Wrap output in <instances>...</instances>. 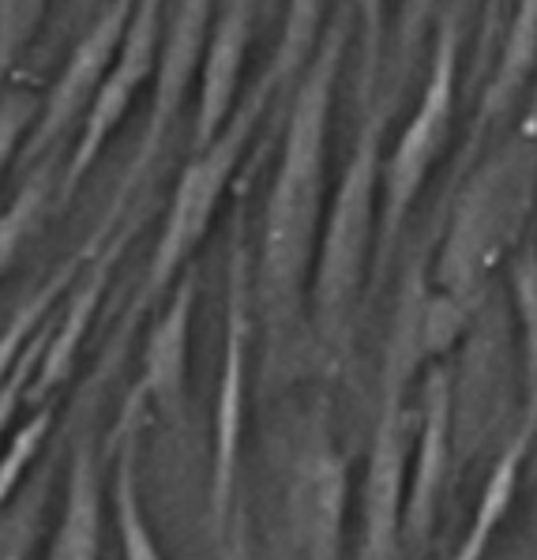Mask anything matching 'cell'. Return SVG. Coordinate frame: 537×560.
<instances>
[{"label":"cell","mask_w":537,"mask_h":560,"mask_svg":"<svg viewBox=\"0 0 537 560\" xmlns=\"http://www.w3.org/2000/svg\"><path fill=\"white\" fill-rule=\"evenodd\" d=\"M162 15H166V0H136L132 20L125 27L114 60H109L106 75H102L98 91H94L91 106L75 128L72 151L65 154L60 166V185H57V207H65L80 192L94 166H98L102 151L109 148V140L117 136V128L125 125L128 114L136 109L140 94L151 88L154 60H159V38H162Z\"/></svg>","instance_id":"cell-9"},{"label":"cell","mask_w":537,"mask_h":560,"mask_svg":"<svg viewBox=\"0 0 537 560\" xmlns=\"http://www.w3.org/2000/svg\"><path fill=\"white\" fill-rule=\"evenodd\" d=\"M143 219H147L143 207H132V211L120 219V226L114 234L106 237V245L86 260L80 279L72 282V290H68L65 301L57 305L54 327H49L46 350H42V361H38V373H34L31 392H27V402H34V407L57 399V392L68 384L75 361H80L86 335H91V327H94V316H98V308H102V298H106L109 282H114L120 256L132 245V237L140 234Z\"/></svg>","instance_id":"cell-13"},{"label":"cell","mask_w":537,"mask_h":560,"mask_svg":"<svg viewBox=\"0 0 537 560\" xmlns=\"http://www.w3.org/2000/svg\"><path fill=\"white\" fill-rule=\"evenodd\" d=\"M132 8L136 0H109L102 12L91 15V23H86L80 42H75L72 57L57 72L54 88L46 91V98H38V114H34V125L27 140H23L20 162H15L20 170H27L31 162L46 159L54 151H68V132L80 128L109 60H114L120 38H125Z\"/></svg>","instance_id":"cell-12"},{"label":"cell","mask_w":537,"mask_h":560,"mask_svg":"<svg viewBox=\"0 0 537 560\" xmlns=\"http://www.w3.org/2000/svg\"><path fill=\"white\" fill-rule=\"evenodd\" d=\"M94 4H98V0H80V12H83V15H91V8H94Z\"/></svg>","instance_id":"cell-32"},{"label":"cell","mask_w":537,"mask_h":560,"mask_svg":"<svg viewBox=\"0 0 537 560\" xmlns=\"http://www.w3.org/2000/svg\"><path fill=\"white\" fill-rule=\"evenodd\" d=\"M452 0H402V12H398V23H395V49L384 57V80L392 94H402L406 83H410L413 68L424 54V42L432 34V23L436 15Z\"/></svg>","instance_id":"cell-24"},{"label":"cell","mask_w":537,"mask_h":560,"mask_svg":"<svg viewBox=\"0 0 537 560\" xmlns=\"http://www.w3.org/2000/svg\"><path fill=\"white\" fill-rule=\"evenodd\" d=\"M264 20V0H219L214 4L211 34L203 46V65L196 80V120L192 151L203 148L237 106L245 91V65L253 34Z\"/></svg>","instance_id":"cell-15"},{"label":"cell","mask_w":537,"mask_h":560,"mask_svg":"<svg viewBox=\"0 0 537 560\" xmlns=\"http://www.w3.org/2000/svg\"><path fill=\"white\" fill-rule=\"evenodd\" d=\"M68 151H54L46 159L31 162L23 170V180L15 188L12 203L0 211V279L15 267L23 256V248L46 230V222L57 211V185H60V166H65Z\"/></svg>","instance_id":"cell-21"},{"label":"cell","mask_w":537,"mask_h":560,"mask_svg":"<svg viewBox=\"0 0 537 560\" xmlns=\"http://www.w3.org/2000/svg\"><path fill=\"white\" fill-rule=\"evenodd\" d=\"M350 46L353 8L346 0L327 20L319 46L312 49L305 72L297 75L282 106V154L264 203L259 253L253 264V308L259 327H264V358L271 376L275 369L285 373L297 350L312 339L308 282L327 192H331L327 188L331 185L327 180V151H331L335 91H339Z\"/></svg>","instance_id":"cell-1"},{"label":"cell","mask_w":537,"mask_h":560,"mask_svg":"<svg viewBox=\"0 0 537 560\" xmlns=\"http://www.w3.org/2000/svg\"><path fill=\"white\" fill-rule=\"evenodd\" d=\"M57 481V455H49L38 474H27L15 497L0 508V560H34L38 557L42 527H46L49 497Z\"/></svg>","instance_id":"cell-23"},{"label":"cell","mask_w":537,"mask_h":560,"mask_svg":"<svg viewBox=\"0 0 537 560\" xmlns=\"http://www.w3.org/2000/svg\"><path fill=\"white\" fill-rule=\"evenodd\" d=\"M327 20H331V0H282V31L271 49V60L259 72V80L275 91V106H285L297 75L305 72L312 49L319 46ZM271 106V109H275Z\"/></svg>","instance_id":"cell-22"},{"label":"cell","mask_w":537,"mask_h":560,"mask_svg":"<svg viewBox=\"0 0 537 560\" xmlns=\"http://www.w3.org/2000/svg\"><path fill=\"white\" fill-rule=\"evenodd\" d=\"M429 264L424 253L410 264L395 301L392 331L380 365V413L372 429L365 493H361V549L358 560H406L402 557V497L410 463V387L432 365L424 339L429 305Z\"/></svg>","instance_id":"cell-5"},{"label":"cell","mask_w":537,"mask_h":560,"mask_svg":"<svg viewBox=\"0 0 537 560\" xmlns=\"http://www.w3.org/2000/svg\"><path fill=\"white\" fill-rule=\"evenodd\" d=\"M497 38V60H492V72L481 83L470 132H466L463 162H458L463 170L474 159H481L485 140L515 117L518 102L530 91L537 75V0H511Z\"/></svg>","instance_id":"cell-16"},{"label":"cell","mask_w":537,"mask_h":560,"mask_svg":"<svg viewBox=\"0 0 537 560\" xmlns=\"http://www.w3.org/2000/svg\"><path fill=\"white\" fill-rule=\"evenodd\" d=\"M199 305V267L188 264L180 279L162 298L151 327L143 335L140 376L128 387V395L143 402L151 413L166 418L170 425L185 421L188 402V365H192V324Z\"/></svg>","instance_id":"cell-14"},{"label":"cell","mask_w":537,"mask_h":560,"mask_svg":"<svg viewBox=\"0 0 537 560\" xmlns=\"http://www.w3.org/2000/svg\"><path fill=\"white\" fill-rule=\"evenodd\" d=\"M290 534L301 560L346 557V512H350V463L335 444L324 413H312L290 463Z\"/></svg>","instance_id":"cell-10"},{"label":"cell","mask_w":537,"mask_h":560,"mask_svg":"<svg viewBox=\"0 0 537 560\" xmlns=\"http://www.w3.org/2000/svg\"><path fill=\"white\" fill-rule=\"evenodd\" d=\"M248 347H253V253H248L245 207H237L226 264V335H222V365L211 413V470H207L211 541H219L237 515L241 447H245L248 418Z\"/></svg>","instance_id":"cell-7"},{"label":"cell","mask_w":537,"mask_h":560,"mask_svg":"<svg viewBox=\"0 0 537 560\" xmlns=\"http://www.w3.org/2000/svg\"><path fill=\"white\" fill-rule=\"evenodd\" d=\"M102 467H106V452H98V441L91 433L72 441L68 493L49 541V560H102V504H106Z\"/></svg>","instance_id":"cell-18"},{"label":"cell","mask_w":537,"mask_h":560,"mask_svg":"<svg viewBox=\"0 0 537 560\" xmlns=\"http://www.w3.org/2000/svg\"><path fill=\"white\" fill-rule=\"evenodd\" d=\"M534 436H537V395L526 399L523 421H518V429L511 433V441L504 444L500 459L492 463L489 481H485V489L478 497L470 527H466L463 541H458L455 560H485L489 557L492 541H497L500 527L507 523L518 489H523V470H526V459H530Z\"/></svg>","instance_id":"cell-19"},{"label":"cell","mask_w":537,"mask_h":560,"mask_svg":"<svg viewBox=\"0 0 537 560\" xmlns=\"http://www.w3.org/2000/svg\"><path fill=\"white\" fill-rule=\"evenodd\" d=\"M214 4L219 0H170V12L162 15V38H159V60H154L151 75V106H147V125L140 132L132 159H128L125 174H120L114 196H109L102 219L117 222L132 211L136 196L159 170V159L170 143V132L177 125L180 109L188 102V91L199 80V65H203V46L211 34Z\"/></svg>","instance_id":"cell-8"},{"label":"cell","mask_w":537,"mask_h":560,"mask_svg":"<svg viewBox=\"0 0 537 560\" xmlns=\"http://www.w3.org/2000/svg\"><path fill=\"white\" fill-rule=\"evenodd\" d=\"M271 106H275V91L267 88L264 80H256L248 91H241L226 125H222L203 148L192 151V159L185 162V170L173 180L166 219H162L154 253H151V260H147L143 282H140V290H136L132 305L120 316L114 339H109L106 354H102L98 373L91 376V387L106 384V376L120 365V354H125L136 327H140L147 316L154 313V305L170 294V287L180 279V271H185L188 264H196L199 245L211 234L214 214H219L222 200H226L241 166H245L259 125L271 114Z\"/></svg>","instance_id":"cell-4"},{"label":"cell","mask_w":537,"mask_h":560,"mask_svg":"<svg viewBox=\"0 0 537 560\" xmlns=\"http://www.w3.org/2000/svg\"><path fill=\"white\" fill-rule=\"evenodd\" d=\"M46 12L49 0H0V91L12 83L23 57L31 54Z\"/></svg>","instance_id":"cell-27"},{"label":"cell","mask_w":537,"mask_h":560,"mask_svg":"<svg viewBox=\"0 0 537 560\" xmlns=\"http://www.w3.org/2000/svg\"><path fill=\"white\" fill-rule=\"evenodd\" d=\"M353 8V38H361V65H358V109H365L380 94L387 57V15L392 0H350Z\"/></svg>","instance_id":"cell-26"},{"label":"cell","mask_w":537,"mask_h":560,"mask_svg":"<svg viewBox=\"0 0 537 560\" xmlns=\"http://www.w3.org/2000/svg\"><path fill=\"white\" fill-rule=\"evenodd\" d=\"M34 114H38V94L27 88L0 91V180L20 162L23 140H27Z\"/></svg>","instance_id":"cell-29"},{"label":"cell","mask_w":537,"mask_h":560,"mask_svg":"<svg viewBox=\"0 0 537 560\" xmlns=\"http://www.w3.org/2000/svg\"><path fill=\"white\" fill-rule=\"evenodd\" d=\"M455 365L452 358L432 361L421 373V425L410 455V478L402 497V557L421 560L436 534L440 504L452 486L455 467Z\"/></svg>","instance_id":"cell-11"},{"label":"cell","mask_w":537,"mask_h":560,"mask_svg":"<svg viewBox=\"0 0 537 560\" xmlns=\"http://www.w3.org/2000/svg\"><path fill=\"white\" fill-rule=\"evenodd\" d=\"M511 290H515L518 331H523L526 392L537 395V248H523L507 260Z\"/></svg>","instance_id":"cell-28"},{"label":"cell","mask_w":537,"mask_h":560,"mask_svg":"<svg viewBox=\"0 0 537 560\" xmlns=\"http://www.w3.org/2000/svg\"><path fill=\"white\" fill-rule=\"evenodd\" d=\"M463 31H466V0H452L432 23V54L429 75L418 94V106L406 117L398 143L384 151L380 162V226H376V256H372V282L376 290L392 271L398 241L418 207L424 185L436 174L444 154L455 140L458 94H463Z\"/></svg>","instance_id":"cell-6"},{"label":"cell","mask_w":537,"mask_h":560,"mask_svg":"<svg viewBox=\"0 0 537 560\" xmlns=\"http://www.w3.org/2000/svg\"><path fill=\"white\" fill-rule=\"evenodd\" d=\"M54 421H57V399H49L38 402L31 418L8 433V447L0 452V508L12 501L15 489L27 481L31 467L38 463L42 447H46V436L54 433Z\"/></svg>","instance_id":"cell-25"},{"label":"cell","mask_w":537,"mask_h":560,"mask_svg":"<svg viewBox=\"0 0 537 560\" xmlns=\"http://www.w3.org/2000/svg\"><path fill=\"white\" fill-rule=\"evenodd\" d=\"M214 546V560H256V546H253V523H248V515L237 508V515H233V523L226 527L219 541H211Z\"/></svg>","instance_id":"cell-30"},{"label":"cell","mask_w":537,"mask_h":560,"mask_svg":"<svg viewBox=\"0 0 537 560\" xmlns=\"http://www.w3.org/2000/svg\"><path fill=\"white\" fill-rule=\"evenodd\" d=\"M275 8H279V0H264V20H267V15H271V12H275Z\"/></svg>","instance_id":"cell-31"},{"label":"cell","mask_w":537,"mask_h":560,"mask_svg":"<svg viewBox=\"0 0 537 560\" xmlns=\"http://www.w3.org/2000/svg\"><path fill=\"white\" fill-rule=\"evenodd\" d=\"M114 230L117 226H109V222L98 219V226L91 230V237H86L83 245L75 248L72 256H68V260H60L38 290H31V294L23 298L20 305H15L12 320L0 327V384L8 381L12 365L20 361L23 350H27V342L42 331V324H46L49 316L57 313V305L65 301L68 290H72V282L80 279V271L86 267V260H91V256L98 253L102 245H106V237L114 234Z\"/></svg>","instance_id":"cell-20"},{"label":"cell","mask_w":537,"mask_h":560,"mask_svg":"<svg viewBox=\"0 0 537 560\" xmlns=\"http://www.w3.org/2000/svg\"><path fill=\"white\" fill-rule=\"evenodd\" d=\"M395 106L398 94L380 91L361 109L353 148L346 154L335 188L327 192L308 282V331L331 365H342L350 358L358 313L372 275L380 226V162H384V140Z\"/></svg>","instance_id":"cell-2"},{"label":"cell","mask_w":537,"mask_h":560,"mask_svg":"<svg viewBox=\"0 0 537 560\" xmlns=\"http://www.w3.org/2000/svg\"><path fill=\"white\" fill-rule=\"evenodd\" d=\"M537 203V114L507 140L463 170L440 253L432 264V290L470 316L489 298L492 275L518 253Z\"/></svg>","instance_id":"cell-3"},{"label":"cell","mask_w":537,"mask_h":560,"mask_svg":"<svg viewBox=\"0 0 537 560\" xmlns=\"http://www.w3.org/2000/svg\"><path fill=\"white\" fill-rule=\"evenodd\" d=\"M151 421V410L136 395H125L117 410V421L106 436V463H109V512L120 560H166L159 549V538L151 530L140 489V444L143 429Z\"/></svg>","instance_id":"cell-17"}]
</instances>
